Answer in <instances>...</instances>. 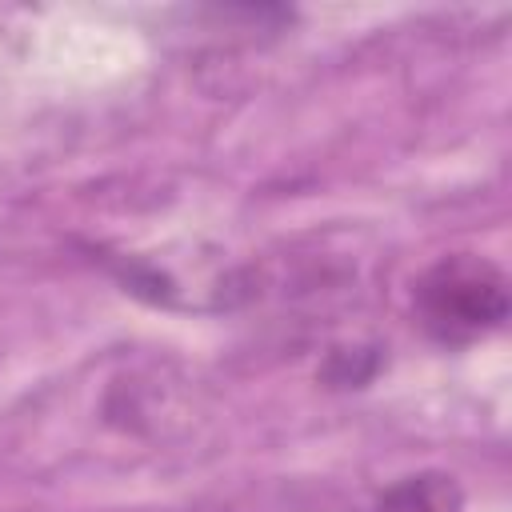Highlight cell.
<instances>
[{"label":"cell","instance_id":"1","mask_svg":"<svg viewBox=\"0 0 512 512\" xmlns=\"http://www.w3.org/2000/svg\"><path fill=\"white\" fill-rule=\"evenodd\" d=\"M508 308V276L476 252L440 256L412 284L416 324L444 348H468L504 328Z\"/></svg>","mask_w":512,"mask_h":512},{"label":"cell","instance_id":"2","mask_svg":"<svg viewBox=\"0 0 512 512\" xmlns=\"http://www.w3.org/2000/svg\"><path fill=\"white\" fill-rule=\"evenodd\" d=\"M368 512H464V488L452 472L424 468L392 480Z\"/></svg>","mask_w":512,"mask_h":512},{"label":"cell","instance_id":"3","mask_svg":"<svg viewBox=\"0 0 512 512\" xmlns=\"http://www.w3.org/2000/svg\"><path fill=\"white\" fill-rule=\"evenodd\" d=\"M380 368V352L376 348H332L324 360V380L332 388H364Z\"/></svg>","mask_w":512,"mask_h":512}]
</instances>
